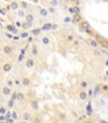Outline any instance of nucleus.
<instances>
[{"mask_svg":"<svg viewBox=\"0 0 108 123\" xmlns=\"http://www.w3.org/2000/svg\"><path fill=\"white\" fill-rule=\"evenodd\" d=\"M12 69H13V62L7 60V62H3L1 63V72L3 74H9Z\"/></svg>","mask_w":108,"mask_h":123,"instance_id":"nucleus-1","label":"nucleus"},{"mask_svg":"<svg viewBox=\"0 0 108 123\" xmlns=\"http://www.w3.org/2000/svg\"><path fill=\"white\" fill-rule=\"evenodd\" d=\"M35 66H37V60H35V58H34V56H29V58H26V59H25V67L27 69H34V68H35Z\"/></svg>","mask_w":108,"mask_h":123,"instance_id":"nucleus-2","label":"nucleus"},{"mask_svg":"<svg viewBox=\"0 0 108 123\" xmlns=\"http://www.w3.org/2000/svg\"><path fill=\"white\" fill-rule=\"evenodd\" d=\"M14 46L13 45H4L3 46V49H1V51H3V54L4 55H7V56H11V55H13L14 54Z\"/></svg>","mask_w":108,"mask_h":123,"instance_id":"nucleus-3","label":"nucleus"},{"mask_svg":"<svg viewBox=\"0 0 108 123\" xmlns=\"http://www.w3.org/2000/svg\"><path fill=\"white\" fill-rule=\"evenodd\" d=\"M40 45L43 46V47H49V46L52 45V41H51V38H49L47 34H43L42 37H40Z\"/></svg>","mask_w":108,"mask_h":123,"instance_id":"nucleus-4","label":"nucleus"},{"mask_svg":"<svg viewBox=\"0 0 108 123\" xmlns=\"http://www.w3.org/2000/svg\"><path fill=\"white\" fill-rule=\"evenodd\" d=\"M13 88H11L9 85H7V84H4V85L1 86V94L4 96V97H11V96L13 94Z\"/></svg>","mask_w":108,"mask_h":123,"instance_id":"nucleus-5","label":"nucleus"},{"mask_svg":"<svg viewBox=\"0 0 108 123\" xmlns=\"http://www.w3.org/2000/svg\"><path fill=\"white\" fill-rule=\"evenodd\" d=\"M21 118H22V121L24 122H33L34 121V115L31 114V111H27V110H25V111H22L21 113Z\"/></svg>","mask_w":108,"mask_h":123,"instance_id":"nucleus-6","label":"nucleus"},{"mask_svg":"<svg viewBox=\"0 0 108 123\" xmlns=\"http://www.w3.org/2000/svg\"><path fill=\"white\" fill-rule=\"evenodd\" d=\"M35 11H37L38 16L42 17V18H46V17H47L48 14H49V12H48L47 8H43V7H37V8H35Z\"/></svg>","mask_w":108,"mask_h":123,"instance_id":"nucleus-7","label":"nucleus"},{"mask_svg":"<svg viewBox=\"0 0 108 123\" xmlns=\"http://www.w3.org/2000/svg\"><path fill=\"white\" fill-rule=\"evenodd\" d=\"M17 99L16 98H13V97H8V101H7V105H5V107L7 109H9V110H13L14 107L17 106Z\"/></svg>","mask_w":108,"mask_h":123,"instance_id":"nucleus-8","label":"nucleus"},{"mask_svg":"<svg viewBox=\"0 0 108 123\" xmlns=\"http://www.w3.org/2000/svg\"><path fill=\"white\" fill-rule=\"evenodd\" d=\"M77 96H78V99H80V101H86V99L89 98V94H87V89H81V88H80V90H78Z\"/></svg>","mask_w":108,"mask_h":123,"instance_id":"nucleus-9","label":"nucleus"},{"mask_svg":"<svg viewBox=\"0 0 108 123\" xmlns=\"http://www.w3.org/2000/svg\"><path fill=\"white\" fill-rule=\"evenodd\" d=\"M78 86L81 88V89H89V86H90V81L89 80H86V79H82V80L78 83Z\"/></svg>","mask_w":108,"mask_h":123,"instance_id":"nucleus-10","label":"nucleus"},{"mask_svg":"<svg viewBox=\"0 0 108 123\" xmlns=\"http://www.w3.org/2000/svg\"><path fill=\"white\" fill-rule=\"evenodd\" d=\"M70 45H72V50H73V51H74V50H78V49H80L81 47V45H82V42H81V41L80 39H74V41H73V42L70 43Z\"/></svg>","mask_w":108,"mask_h":123,"instance_id":"nucleus-11","label":"nucleus"},{"mask_svg":"<svg viewBox=\"0 0 108 123\" xmlns=\"http://www.w3.org/2000/svg\"><path fill=\"white\" fill-rule=\"evenodd\" d=\"M30 52H31V56L37 58L38 55H39V49H38V46H37V45H31Z\"/></svg>","mask_w":108,"mask_h":123,"instance_id":"nucleus-12","label":"nucleus"},{"mask_svg":"<svg viewBox=\"0 0 108 123\" xmlns=\"http://www.w3.org/2000/svg\"><path fill=\"white\" fill-rule=\"evenodd\" d=\"M20 3H17V1H12L9 5H8V9H11V11H18L20 9Z\"/></svg>","mask_w":108,"mask_h":123,"instance_id":"nucleus-13","label":"nucleus"},{"mask_svg":"<svg viewBox=\"0 0 108 123\" xmlns=\"http://www.w3.org/2000/svg\"><path fill=\"white\" fill-rule=\"evenodd\" d=\"M24 101H26V94L22 92H17V102H18V104H22Z\"/></svg>","mask_w":108,"mask_h":123,"instance_id":"nucleus-14","label":"nucleus"},{"mask_svg":"<svg viewBox=\"0 0 108 123\" xmlns=\"http://www.w3.org/2000/svg\"><path fill=\"white\" fill-rule=\"evenodd\" d=\"M86 43H89L90 46H91L92 49H96L99 46V42L96 39H92V38H89V39H86Z\"/></svg>","mask_w":108,"mask_h":123,"instance_id":"nucleus-15","label":"nucleus"},{"mask_svg":"<svg viewBox=\"0 0 108 123\" xmlns=\"http://www.w3.org/2000/svg\"><path fill=\"white\" fill-rule=\"evenodd\" d=\"M21 81H22V86H30L31 85V80L27 77V76H22Z\"/></svg>","mask_w":108,"mask_h":123,"instance_id":"nucleus-16","label":"nucleus"},{"mask_svg":"<svg viewBox=\"0 0 108 123\" xmlns=\"http://www.w3.org/2000/svg\"><path fill=\"white\" fill-rule=\"evenodd\" d=\"M72 21H73V22H76V24H80V22L82 21V17H81V14H80V13H73V16H72Z\"/></svg>","mask_w":108,"mask_h":123,"instance_id":"nucleus-17","label":"nucleus"},{"mask_svg":"<svg viewBox=\"0 0 108 123\" xmlns=\"http://www.w3.org/2000/svg\"><path fill=\"white\" fill-rule=\"evenodd\" d=\"M34 20H35V16H34V13H27V14H26L25 21H27V22H30V24H33Z\"/></svg>","mask_w":108,"mask_h":123,"instance_id":"nucleus-18","label":"nucleus"},{"mask_svg":"<svg viewBox=\"0 0 108 123\" xmlns=\"http://www.w3.org/2000/svg\"><path fill=\"white\" fill-rule=\"evenodd\" d=\"M26 14H27V11H26V9H22V8H20V9L17 11V16H18L20 18H22V17L25 18Z\"/></svg>","mask_w":108,"mask_h":123,"instance_id":"nucleus-19","label":"nucleus"},{"mask_svg":"<svg viewBox=\"0 0 108 123\" xmlns=\"http://www.w3.org/2000/svg\"><path fill=\"white\" fill-rule=\"evenodd\" d=\"M5 84L9 85L11 88H14L16 86V84H14V77H8L7 80H5Z\"/></svg>","mask_w":108,"mask_h":123,"instance_id":"nucleus-20","label":"nucleus"},{"mask_svg":"<svg viewBox=\"0 0 108 123\" xmlns=\"http://www.w3.org/2000/svg\"><path fill=\"white\" fill-rule=\"evenodd\" d=\"M30 106H31V109H33L34 111H37L38 109H39V105H38L37 101H31L30 102Z\"/></svg>","mask_w":108,"mask_h":123,"instance_id":"nucleus-21","label":"nucleus"},{"mask_svg":"<svg viewBox=\"0 0 108 123\" xmlns=\"http://www.w3.org/2000/svg\"><path fill=\"white\" fill-rule=\"evenodd\" d=\"M57 118H59V121H60V122H65V121H66V114H64V113H59Z\"/></svg>","mask_w":108,"mask_h":123,"instance_id":"nucleus-22","label":"nucleus"},{"mask_svg":"<svg viewBox=\"0 0 108 123\" xmlns=\"http://www.w3.org/2000/svg\"><path fill=\"white\" fill-rule=\"evenodd\" d=\"M20 7H21L22 9H26V11L30 9V5H29L27 3H25V1H21V3H20Z\"/></svg>","mask_w":108,"mask_h":123,"instance_id":"nucleus-23","label":"nucleus"},{"mask_svg":"<svg viewBox=\"0 0 108 123\" xmlns=\"http://www.w3.org/2000/svg\"><path fill=\"white\" fill-rule=\"evenodd\" d=\"M47 9H48V12L51 13V14H55V13H56V7H52V5H49V4H48Z\"/></svg>","mask_w":108,"mask_h":123,"instance_id":"nucleus-24","label":"nucleus"},{"mask_svg":"<svg viewBox=\"0 0 108 123\" xmlns=\"http://www.w3.org/2000/svg\"><path fill=\"white\" fill-rule=\"evenodd\" d=\"M17 26H14V25H8L7 26V29H8V30H9V31H13V33L14 34H17Z\"/></svg>","mask_w":108,"mask_h":123,"instance_id":"nucleus-25","label":"nucleus"},{"mask_svg":"<svg viewBox=\"0 0 108 123\" xmlns=\"http://www.w3.org/2000/svg\"><path fill=\"white\" fill-rule=\"evenodd\" d=\"M49 5H52V7H57L59 5V0H51V1H48Z\"/></svg>","mask_w":108,"mask_h":123,"instance_id":"nucleus-26","label":"nucleus"},{"mask_svg":"<svg viewBox=\"0 0 108 123\" xmlns=\"http://www.w3.org/2000/svg\"><path fill=\"white\" fill-rule=\"evenodd\" d=\"M92 54H94V56H100V55H102V52L99 51V50L94 49V50H92Z\"/></svg>","mask_w":108,"mask_h":123,"instance_id":"nucleus-27","label":"nucleus"},{"mask_svg":"<svg viewBox=\"0 0 108 123\" xmlns=\"http://www.w3.org/2000/svg\"><path fill=\"white\" fill-rule=\"evenodd\" d=\"M12 118H13V119H17V118H18V114H17L16 110H14L13 113H12Z\"/></svg>","mask_w":108,"mask_h":123,"instance_id":"nucleus-28","label":"nucleus"},{"mask_svg":"<svg viewBox=\"0 0 108 123\" xmlns=\"http://www.w3.org/2000/svg\"><path fill=\"white\" fill-rule=\"evenodd\" d=\"M27 36H29V33H27V31H24V33L21 34V37H22V38H27Z\"/></svg>","mask_w":108,"mask_h":123,"instance_id":"nucleus-29","label":"nucleus"},{"mask_svg":"<svg viewBox=\"0 0 108 123\" xmlns=\"http://www.w3.org/2000/svg\"><path fill=\"white\" fill-rule=\"evenodd\" d=\"M31 3H34V4H38V3H40V0H31Z\"/></svg>","mask_w":108,"mask_h":123,"instance_id":"nucleus-30","label":"nucleus"},{"mask_svg":"<svg viewBox=\"0 0 108 123\" xmlns=\"http://www.w3.org/2000/svg\"><path fill=\"white\" fill-rule=\"evenodd\" d=\"M16 26L17 28H21V22H16Z\"/></svg>","mask_w":108,"mask_h":123,"instance_id":"nucleus-31","label":"nucleus"},{"mask_svg":"<svg viewBox=\"0 0 108 123\" xmlns=\"http://www.w3.org/2000/svg\"><path fill=\"white\" fill-rule=\"evenodd\" d=\"M0 111H1V114H4V113H5V109H4V107H3V106H1V110H0Z\"/></svg>","mask_w":108,"mask_h":123,"instance_id":"nucleus-32","label":"nucleus"},{"mask_svg":"<svg viewBox=\"0 0 108 123\" xmlns=\"http://www.w3.org/2000/svg\"><path fill=\"white\" fill-rule=\"evenodd\" d=\"M102 1H103V3H108V0H102Z\"/></svg>","mask_w":108,"mask_h":123,"instance_id":"nucleus-33","label":"nucleus"},{"mask_svg":"<svg viewBox=\"0 0 108 123\" xmlns=\"http://www.w3.org/2000/svg\"><path fill=\"white\" fill-rule=\"evenodd\" d=\"M48 1H51V0H47V4H48Z\"/></svg>","mask_w":108,"mask_h":123,"instance_id":"nucleus-34","label":"nucleus"},{"mask_svg":"<svg viewBox=\"0 0 108 123\" xmlns=\"http://www.w3.org/2000/svg\"><path fill=\"white\" fill-rule=\"evenodd\" d=\"M72 1H77V0H72Z\"/></svg>","mask_w":108,"mask_h":123,"instance_id":"nucleus-35","label":"nucleus"},{"mask_svg":"<svg viewBox=\"0 0 108 123\" xmlns=\"http://www.w3.org/2000/svg\"><path fill=\"white\" fill-rule=\"evenodd\" d=\"M107 50H108V47H107Z\"/></svg>","mask_w":108,"mask_h":123,"instance_id":"nucleus-36","label":"nucleus"}]
</instances>
